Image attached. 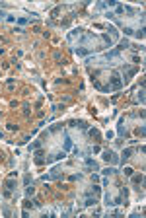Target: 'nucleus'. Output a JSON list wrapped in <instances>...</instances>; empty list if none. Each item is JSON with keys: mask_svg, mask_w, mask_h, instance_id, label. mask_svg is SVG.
<instances>
[{"mask_svg": "<svg viewBox=\"0 0 146 218\" xmlns=\"http://www.w3.org/2000/svg\"><path fill=\"white\" fill-rule=\"evenodd\" d=\"M2 136H4V132H2V131H0V138H2Z\"/></svg>", "mask_w": 146, "mask_h": 218, "instance_id": "27", "label": "nucleus"}, {"mask_svg": "<svg viewBox=\"0 0 146 218\" xmlns=\"http://www.w3.org/2000/svg\"><path fill=\"white\" fill-rule=\"evenodd\" d=\"M127 47H131V43H129L127 39H123V41H121V45H119L117 49H119V51H123V49H127Z\"/></svg>", "mask_w": 146, "mask_h": 218, "instance_id": "10", "label": "nucleus"}, {"mask_svg": "<svg viewBox=\"0 0 146 218\" xmlns=\"http://www.w3.org/2000/svg\"><path fill=\"white\" fill-rule=\"evenodd\" d=\"M41 144H43V140H35V142H31V144H29V152H31V150H39Z\"/></svg>", "mask_w": 146, "mask_h": 218, "instance_id": "6", "label": "nucleus"}, {"mask_svg": "<svg viewBox=\"0 0 146 218\" xmlns=\"http://www.w3.org/2000/svg\"><path fill=\"white\" fill-rule=\"evenodd\" d=\"M95 203H97V201H95V197H94V199H92V197H88L86 203H84V206H94Z\"/></svg>", "mask_w": 146, "mask_h": 218, "instance_id": "9", "label": "nucleus"}, {"mask_svg": "<svg viewBox=\"0 0 146 218\" xmlns=\"http://www.w3.org/2000/svg\"><path fill=\"white\" fill-rule=\"evenodd\" d=\"M74 53H76L78 57H88V55H90V51H88V49H82V47H80V49H76Z\"/></svg>", "mask_w": 146, "mask_h": 218, "instance_id": "7", "label": "nucleus"}, {"mask_svg": "<svg viewBox=\"0 0 146 218\" xmlns=\"http://www.w3.org/2000/svg\"><path fill=\"white\" fill-rule=\"evenodd\" d=\"M62 127L60 125H53V127H49V132H55V131H60Z\"/></svg>", "mask_w": 146, "mask_h": 218, "instance_id": "16", "label": "nucleus"}, {"mask_svg": "<svg viewBox=\"0 0 146 218\" xmlns=\"http://www.w3.org/2000/svg\"><path fill=\"white\" fill-rule=\"evenodd\" d=\"M86 166H88V167H94V169H97V162L92 160V158H86Z\"/></svg>", "mask_w": 146, "mask_h": 218, "instance_id": "8", "label": "nucleus"}, {"mask_svg": "<svg viewBox=\"0 0 146 218\" xmlns=\"http://www.w3.org/2000/svg\"><path fill=\"white\" fill-rule=\"evenodd\" d=\"M70 148H72V138L66 134V136H64V152H68Z\"/></svg>", "mask_w": 146, "mask_h": 218, "instance_id": "5", "label": "nucleus"}, {"mask_svg": "<svg viewBox=\"0 0 146 218\" xmlns=\"http://www.w3.org/2000/svg\"><path fill=\"white\" fill-rule=\"evenodd\" d=\"M4 187H6L8 191H14V189H16V181L10 177V179H6V181H4Z\"/></svg>", "mask_w": 146, "mask_h": 218, "instance_id": "4", "label": "nucleus"}, {"mask_svg": "<svg viewBox=\"0 0 146 218\" xmlns=\"http://www.w3.org/2000/svg\"><path fill=\"white\" fill-rule=\"evenodd\" d=\"M123 31H125V35H132V29L131 27H123Z\"/></svg>", "mask_w": 146, "mask_h": 218, "instance_id": "23", "label": "nucleus"}, {"mask_svg": "<svg viewBox=\"0 0 146 218\" xmlns=\"http://www.w3.org/2000/svg\"><path fill=\"white\" fill-rule=\"evenodd\" d=\"M121 88H123V82H121V76H119L117 72H113V76H111V90H117V92H119Z\"/></svg>", "mask_w": 146, "mask_h": 218, "instance_id": "1", "label": "nucleus"}, {"mask_svg": "<svg viewBox=\"0 0 146 218\" xmlns=\"http://www.w3.org/2000/svg\"><path fill=\"white\" fill-rule=\"evenodd\" d=\"M99 90H101L103 94H109V92H113V90H111V86H101Z\"/></svg>", "mask_w": 146, "mask_h": 218, "instance_id": "17", "label": "nucleus"}, {"mask_svg": "<svg viewBox=\"0 0 146 218\" xmlns=\"http://www.w3.org/2000/svg\"><path fill=\"white\" fill-rule=\"evenodd\" d=\"M136 134H138V136H144V127H142V125L136 129Z\"/></svg>", "mask_w": 146, "mask_h": 218, "instance_id": "18", "label": "nucleus"}, {"mask_svg": "<svg viewBox=\"0 0 146 218\" xmlns=\"http://www.w3.org/2000/svg\"><path fill=\"white\" fill-rule=\"evenodd\" d=\"M125 12V6H121V4H119V6H117V14H123Z\"/></svg>", "mask_w": 146, "mask_h": 218, "instance_id": "24", "label": "nucleus"}, {"mask_svg": "<svg viewBox=\"0 0 146 218\" xmlns=\"http://www.w3.org/2000/svg\"><path fill=\"white\" fill-rule=\"evenodd\" d=\"M22 216H23V218H27V216H29V212H27V208H23V210H22Z\"/></svg>", "mask_w": 146, "mask_h": 218, "instance_id": "26", "label": "nucleus"}, {"mask_svg": "<svg viewBox=\"0 0 146 218\" xmlns=\"http://www.w3.org/2000/svg\"><path fill=\"white\" fill-rule=\"evenodd\" d=\"M131 156H132V148H125V150H123V154H121V160H119V162H125V160H129Z\"/></svg>", "mask_w": 146, "mask_h": 218, "instance_id": "3", "label": "nucleus"}, {"mask_svg": "<svg viewBox=\"0 0 146 218\" xmlns=\"http://www.w3.org/2000/svg\"><path fill=\"white\" fill-rule=\"evenodd\" d=\"M101 158H103V160H107V162H111V164H119V158H117V154L113 152V150H103Z\"/></svg>", "mask_w": 146, "mask_h": 218, "instance_id": "2", "label": "nucleus"}, {"mask_svg": "<svg viewBox=\"0 0 146 218\" xmlns=\"http://www.w3.org/2000/svg\"><path fill=\"white\" fill-rule=\"evenodd\" d=\"M136 37H138V39H142V37H144V27H142L138 33H136Z\"/></svg>", "mask_w": 146, "mask_h": 218, "instance_id": "25", "label": "nucleus"}, {"mask_svg": "<svg viewBox=\"0 0 146 218\" xmlns=\"http://www.w3.org/2000/svg\"><path fill=\"white\" fill-rule=\"evenodd\" d=\"M29 183H31V175H29V173H25V177H23V185L27 187Z\"/></svg>", "mask_w": 146, "mask_h": 218, "instance_id": "15", "label": "nucleus"}, {"mask_svg": "<svg viewBox=\"0 0 146 218\" xmlns=\"http://www.w3.org/2000/svg\"><path fill=\"white\" fill-rule=\"evenodd\" d=\"M132 171H134L132 167H125V175H132Z\"/></svg>", "mask_w": 146, "mask_h": 218, "instance_id": "22", "label": "nucleus"}, {"mask_svg": "<svg viewBox=\"0 0 146 218\" xmlns=\"http://www.w3.org/2000/svg\"><path fill=\"white\" fill-rule=\"evenodd\" d=\"M101 37H103V41H105V43L111 47V37H109V35H101Z\"/></svg>", "mask_w": 146, "mask_h": 218, "instance_id": "21", "label": "nucleus"}, {"mask_svg": "<svg viewBox=\"0 0 146 218\" xmlns=\"http://www.w3.org/2000/svg\"><path fill=\"white\" fill-rule=\"evenodd\" d=\"M136 101H144V90H142V88H140V92H138V95H136Z\"/></svg>", "mask_w": 146, "mask_h": 218, "instance_id": "14", "label": "nucleus"}, {"mask_svg": "<svg viewBox=\"0 0 146 218\" xmlns=\"http://www.w3.org/2000/svg\"><path fill=\"white\" fill-rule=\"evenodd\" d=\"M113 136H115V132H113V131H107V132H105V138H107V140H109V138H113Z\"/></svg>", "mask_w": 146, "mask_h": 218, "instance_id": "20", "label": "nucleus"}, {"mask_svg": "<svg viewBox=\"0 0 146 218\" xmlns=\"http://www.w3.org/2000/svg\"><path fill=\"white\" fill-rule=\"evenodd\" d=\"M101 173H103V175H109V173H117V169H115V167H105V169H103Z\"/></svg>", "mask_w": 146, "mask_h": 218, "instance_id": "12", "label": "nucleus"}, {"mask_svg": "<svg viewBox=\"0 0 146 218\" xmlns=\"http://www.w3.org/2000/svg\"><path fill=\"white\" fill-rule=\"evenodd\" d=\"M132 183H144V177L142 175H132Z\"/></svg>", "mask_w": 146, "mask_h": 218, "instance_id": "13", "label": "nucleus"}, {"mask_svg": "<svg viewBox=\"0 0 146 218\" xmlns=\"http://www.w3.org/2000/svg\"><path fill=\"white\" fill-rule=\"evenodd\" d=\"M88 134H90V136H97V129H90Z\"/></svg>", "mask_w": 146, "mask_h": 218, "instance_id": "19", "label": "nucleus"}, {"mask_svg": "<svg viewBox=\"0 0 146 218\" xmlns=\"http://www.w3.org/2000/svg\"><path fill=\"white\" fill-rule=\"evenodd\" d=\"M25 195H27V197H33V195H35V187H33V185L29 187V185H27V189H25Z\"/></svg>", "mask_w": 146, "mask_h": 218, "instance_id": "11", "label": "nucleus"}]
</instances>
